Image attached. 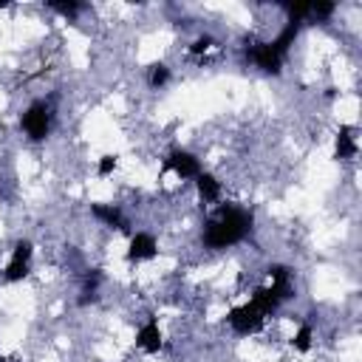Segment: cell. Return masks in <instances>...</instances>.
<instances>
[{"label": "cell", "mask_w": 362, "mask_h": 362, "mask_svg": "<svg viewBox=\"0 0 362 362\" xmlns=\"http://www.w3.org/2000/svg\"><path fill=\"white\" fill-rule=\"evenodd\" d=\"M255 229V215L252 209H243V206H235V204H221L215 209V215L204 223V232H201V243L206 249H229V246H238L240 240H246Z\"/></svg>", "instance_id": "1"}, {"label": "cell", "mask_w": 362, "mask_h": 362, "mask_svg": "<svg viewBox=\"0 0 362 362\" xmlns=\"http://www.w3.org/2000/svg\"><path fill=\"white\" fill-rule=\"evenodd\" d=\"M51 122H54V113H51V105H48L45 99L31 102V105L23 110V116H20V127H23V133H25L31 141L48 139Z\"/></svg>", "instance_id": "2"}, {"label": "cell", "mask_w": 362, "mask_h": 362, "mask_svg": "<svg viewBox=\"0 0 362 362\" xmlns=\"http://www.w3.org/2000/svg\"><path fill=\"white\" fill-rule=\"evenodd\" d=\"M243 57L255 65V68H260L263 74H272V76H277L280 71H283V62H286V57L272 45V40H257V42H246V48H243Z\"/></svg>", "instance_id": "3"}, {"label": "cell", "mask_w": 362, "mask_h": 362, "mask_svg": "<svg viewBox=\"0 0 362 362\" xmlns=\"http://www.w3.org/2000/svg\"><path fill=\"white\" fill-rule=\"evenodd\" d=\"M226 322H229V328H232L238 337H252V334H257V331L266 325V317H263V311L249 300V303H243V305L229 308Z\"/></svg>", "instance_id": "4"}, {"label": "cell", "mask_w": 362, "mask_h": 362, "mask_svg": "<svg viewBox=\"0 0 362 362\" xmlns=\"http://www.w3.org/2000/svg\"><path fill=\"white\" fill-rule=\"evenodd\" d=\"M31 257H34V246H31V240H17L14 249H11V257H8L6 269H3V280H8V283H20V280H25L28 272H31Z\"/></svg>", "instance_id": "5"}, {"label": "cell", "mask_w": 362, "mask_h": 362, "mask_svg": "<svg viewBox=\"0 0 362 362\" xmlns=\"http://www.w3.org/2000/svg\"><path fill=\"white\" fill-rule=\"evenodd\" d=\"M164 167L173 170L181 181H195V178L204 173V170H201V158H198L195 153H189V150H181V147H175V150L167 153Z\"/></svg>", "instance_id": "6"}, {"label": "cell", "mask_w": 362, "mask_h": 362, "mask_svg": "<svg viewBox=\"0 0 362 362\" xmlns=\"http://www.w3.org/2000/svg\"><path fill=\"white\" fill-rule=\"evenodd\" d=\"M158 255V240L153 232H133L127 243V260L130 263H144Z\"/></svg>", "instance_id": "7"}, {"label": "cell", "mask_w": 362, "mask_h": 362, "mask_svg": "<svg viewBox=\"0 0 362 362\" xmlns=\"http://www.w3.org/2000/svg\"><path fill=\"white\" fill-rule=\"evenodd\" d=\"M90 215H93L102 226H107V229H119V232H127V229H130L127 215H124L122 206H116V204H90Z\"/></svg>", "instance_id": "8"}, {"label": "cell", "mask_w": 362, "mask_h": 362, "mask_svg": "<svg viewBox=\"0 0 362 362\" xmlns=\"http://www.w3.org/2000/svg\"><path fill=\"white\" fill-rule=\"evenodd\" d=\"M136 348L144 351V354H158V351L164 348V334H161L156 317H150V320L136 331Z\"/></svg>", "instance_id": "9"}, {"label": "cell", "mask_w": 362, "mask_h": 362, "mask_svg": "<svg viewBox=\"0 0 362 362\" xmlns=\"http://www.w3.org/2000/svg\"><path fill=\"white\" fill-rule=\"evenodd\" d=\"M356 150H359V144H356V130H354L351 124H342V127L337 130V139H334V158L351 161V158L356 156Z\"/></svg>", "instance_id": "10"}, {"label": "cell", "mask_w": 362, "mask_h": 362, "mask_svg": "<svg viewBox=\"0 0 362 362\" xmlns=\"http://www.w3.org/2000/svg\"><path fill=\"white\" fill-rule=\"evenodd\" d=\"M195 189H198V198H201L204 204H218L221 195H223V184H221L212 173H201V175L195 178Z\"/></svg>", "instance_id": "11"}, {"label": "cell", "mask_w": 362, "mask_h": 362, "mask_svg": "<svg viewBox=\"0 0 362 362\" xmlns=\"http://www.w3.org/2000/svg\"><path fill=\"white\" fill-rule=\"evenodd\" d=\"M311 345H314V328H311V322H300L297 334L291 337V348L305 354V351H311Z\"/></svg>", "instance_id": "12"}, {"label": "cell", "mask_w": 362, "mask_h": 362, "mask_svg": "<svg viewBox=\"0 0 362 362\" xmlns=\"http://www.w3.org/2000/svg\"><path fill=\"white\" fill-rule=\"evenodd\" d=\"M170 82V68L164 65V62H153L150 68H147V85L153 88V90H158V88H164Z\"/></svg>", "instance_id": "13"}, {"label": "cell", "mask_w": 362, "mask_h": 362, "mask_svg": "<svg viewBox=\"0 0 362 362\" xmlns=\"http://www.w3.org/2000/svg\"><path fill=\"white\" fill-rule=\"evenodd\" d=\"M337 11V3H328V0H317V3H308V20H317V23H325L331 20V14Z\"/></svg>", "instance_id": "14"}, {"label": "cell", "mask_w": 362, "mask_h": 362, "mask_svg": "<svg viewBox=\"0 0 362 362\" xmlns=\"http://www.w3.org/2000/svg\"><path fill=\"white\" fill-rule=\"evenodd\" d=\"M116 167H119V156H116V153H105V156L96 161V175H99V178H107V175L116 173Z\"/></svg>", "instance_id": "15"}, {"label": "cell", "mask_w": 362, "mask_h": 362, "mask_svg": "<svg viewBox=\"0 0 362 362\" xmlns=\"http://www.w3.org/2000/svg\"><path fill=\"white\" fill-rule=\"evenodd\" d=\"M48 8L57 11V14H62V17H68V20H74L85 6L82 3H48Z\"/></svg>", "instance_id": "16"}, {"label": "cell", "mask_w": 362, "mask_h": 362, "mask_svg": "<svg viewBox=\"0 0 362 362\" xmlns=\"http://www.w3.org/2000/svg\"><path fill=\"white\" fill-rule=\"evenodd\" d=\"M0 362H6V359H0Z\"/></svg>", "instance_id": "17"}]
</instances>
